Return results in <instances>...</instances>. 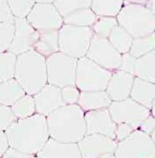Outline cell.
Segmentation results:
<instances>
[{"label": "cell", "instance_id": "obj_16", "mask_svg": "<svg viewBox=\"0 0 155 158\" xmlns=\"http://www.w3.org/2000/svg\"><path fill=\"white\" fill-rule=\"evenodd\" d=\"M135 76L122 69L112 72V76L106 87V92L112 101L123 100L131 95Z\"/></svg>", "mask_w": 155, "mask_h": 158}, {"label": "cell", "instance_id": "obj_30", "mask_svg": "<svg viewBox=\"0 0 155 158\" xmlns=\"http://www.w3.org/2000/svg\"><path fill=\"white\" fill-rule=\"evenodd\" d=\"M92 0H55L54 5L61 14V16H67L68 14L82 8L91 7Z\"/></svg>", "mask_w": 155, "mask_h": 158}, {"label": "cell", "instance_id": "obj_37", "mask_svg": "<svg viewBox=\"0 0 155 158\" xmlns=\"http://www.w3.org/2000/svg\"><path fill=\"white\" fill-rule=\"evenodd\" d=\"M14 21V16L6 0H0V22Z\"/></svg>", "mask_w": 155, "mask_h": 158}, {"label": "cell", "instance_id": "obj_10", "mask_svg": "<svg viewBox=\"0 0 155 158\" xmlns=\"http://www.w3.org/2000/svg\"><path fill=\"white\" fill-rule=\"evenodd\" d=\"M85 56L112 72L119 69L122 63V54L110 43L108 38L95 35Z\"/></svg>", "mask_w": 155, "mask_h": 158}, {"label": "cell", "instance_id": "obj_28", "mask_svg": "<svg viewBox=\"0 0 155 158\" xmlns=\"http://www.w3.org/2000/svg\"><path fill=\"white\" fill-rule=\"evenodd\" d=\"M16 55L10 51L0 53V83L15 77Z\"/></svg>", "mask_w": 155, "mask_h": 158}, {"label": "cell", "instance_id": "obj_33", "mask_svg": "<svg viewBox=\"0 0 155 158\" xmlns=\"http://www.w3.org/2000/svg\"><path fill=\"white\" fill-rule=\"evenodd\" d=\"M16 120L11 106L0 104V131H6Z\"/></svg>", "mask_w": 155, "mask_h": 158}, {"label": "cell", "instance_id": "obj_12", "mask_svg": "<svg viewBox=\"0 0 155 158\" xmlns=\"http://www.w3.org/2000/svg\"><path fill=\"white\" fill-rule=\"evenodd\" d=\"M26 18L38 31L59 30L63 25V18L54 3H35Z\"/></svg>", "mask_w": 155, "mask_h": 158}, {"label": "cell", "instance_id": "obj_17", "mask_svg": "<svg viewBox=\"0 0 155 158\" xmlns=\"http://www.w3.org/2000/svg\"><path fill=\"white\" fill-rule=\"evenodd\" d=\"M39 158H81L77 143L63 142L49 137L43 148L37 153Z\"/></svg>", "mask_w": 155, "mask_h": 158}, {"label": "cell", "instance_id": "obj_7", "mask_svg": "<svg viewBox=\"0 0 155 158\" xmlns=\"http://www.w3.org/2000/svg\"><path fill=\"white\" fill-rule=\"evenodd\" d=\"M77 59L61 51L55 52L47 57V83L63 87L75 85Z\"/></svg>", "mask_w": 155, "mask_h": 158}, {"label": "cell", "instance_id": "obj_40", "mask_svg": "<svg viewBox=\"0 0 155 158\" xmlns=\"http://www.w3.org/2000/svg\"><path fill=\"white\" fill-rule=\"evenodd\" d=\"M9 147L7 137L5 131H0V157H3L6 150Z\"/></svg>", "mask_w": 155, "mask_h": 158}, {"label": "cell", "instance_id": "obj_3", "mask_svg": "<svg viewBox=\"0 0 155 158\" xmlns=\"http://www.w3.org/2000/svg\"><path fill=\"white\" fill-rule=\"evenodd\" d=\"M15 79L26 94L34 95L47 84V57L31 49L16 56Z\"/></svg>", "mask_w": 155, "mask_h": 158}, {"label": "cell", "instance_id": "obj_22", "mask_svg": "<svg viewBox=\"0 0 155 158\" xmlns=\"http://www.w3.org/2000/svg\"><path fill=\"white\" fill-rule=\"evenodd\" d=\"M134 75L155 84V49L137 58Z\"/></svg>", "mask_w": 155, "mask_h": 158}, {"label": "cell", "instance_id": "obj_44", "mask_svg": "<svg viewBox=\"0 0 155 158\" xmlns=\"http://www.w3.org/2000/svg\"><path fill=\"white\" fill-rule=\"evenodd\" d=\"M55 0H35V3H54Z\"/></svg>", "mask_w": 155, "mask_h": 158}, {"label": "cell", "instance_id": "obj_34", "mask_svg": "<svg viewBox=\"0 0 155 158\" xmlns=\"http://www.w3.org/2000/svg\"><path fill=\"white\" fill-rule=\"evenodd\" d=\"M80 90L76 87V85H66L61 88V94L63 102L67 105L77 104Z\"/></svg>", "mask_w": 155, "mask_h": 158}, {"label": "cell", "instance_id": "obj_31", "mask_svg": "<svg viewBox=\"0 0 155 158\" xmlns=\"http://www.w3.org/2000/svg\"><path fill=\"white\" fill-rule=\"evenodd\" d=\"M14 17H27L35 0H6Z\"/></svg>", "mask_w": 155, "mask_h": 158}, {"label": "cell", "instance_id": "obj_42", "mask_svg": "<svg viewBox=\"0 0 155 158\" xmlns=\"http://www.w3.org/2000/svg\"><path fill=\"white\" fill-rule=\"evenodd\" d=\"M146 6L151 9V11L155 16V0H149V2L146 4Z\"/></svg>", "mask_w": 155, "mask_h": 158}, {"label": "cell", "instance_id": "obj_18", "mask_svg": "<svg viewBox=\"0 0 155 158\" xmlns=\"http://www.w3.org/2000/svg\"><path fill=\"white\" fill-rule=\"evenodd\" d=\"M111 103L112 99L106 90L81 91L77 102L79 106L84 112L108 108Z\"/></svg>", "mask_w": 155, "mask_h": 158}, {"label": "cell", "instance_id": "obj_4", "mask_svg": "<svg viewBox=\"0 0 155 158\" xmlns=\"http://www.w3.org/2000/svg\"><path fill=\"white\" fill-rule=\"evenodd\" d=\"M116 19L133 38L155 32V16L145 5L124 4Z\"/></svg>", "mask_w": 155, "mask_h": 158}, {"label": "cell", "instance_id": "obj_11", "mask_svg": "<svg viewBox=\"0 0 155 158\" xmlns=\"http://www.w3.org/2000/svg\"><path fill=\"white\" fill-rule=\"evenodd\" d=\"M117 140L100 134L85 135L77 143L83 158L115 157Z\"/></svg>", "mask_w": 155, "mask_h": 158}, {"label": "cell", "instance_id": "obj_21", "mask_svg": "<svg viewBox=\"0 0 155 158\" xmlns=\"http://www.w3.org/2000/svg\"><path fill=\"white\" fill-rule=\"evenodd\" d=\"M25 95V90L15 77L0 83V104L2 105L11 106Z\"/></svg>", "mask_w": 155, "mask_h": 158}, {"label": "cell", "instance_id": "obj_1", "mask_svg": "<svg viewBox=\"0 0 155 158\" xmlns=\"http://www.w3.org/2000/svg\"><path fill=\"white\" fill-rule=\"evenodd\" d=\"M5 133L9 146L35 156L50 137L47 116L37 113L17 119Z\"/></svg>", "mask_w": 155, "mask_h": 158}, {"label": "cell", "instance_id": "obj_29", "mask_svg": "<svg viewBox=\"0 0 155 158\" xmlns=\"http://www.w3.org/2000/svg\"><path fill=\"white\" fill-rule=\"evenodd\" d=\"M117 25L116 16H97L96 21L91 27L93 35L108 38L109 35Z\"/></svg>", "mask_w": 155, "mask_h": 158}, {"label": "cell", "instance_id": "obj_6", "mask_svg": "<svg viewBox=\"0 0 155 158\" xmlns=\"http://www.w3.org/2000/svg\"><path fill=\"white\" fill-rule=\"evenodd\" d=\"M112 71L104 68L87 56L77 59L75 85L80 91L105 90Z\"/></svg>", "mask_w": 155, "mask_h": 158}, {"label": "cell", "instance_id": "obj_25", "mask_svg": "<svg viewBox=\"0 0 155 158\" xmlns=\"http://www.w3.org/2000/svg\"><path fill=\"white\" fill-rule=\"evenodd\" d=\"M124 5V0H92L91 8L97 16H116Z\"/></svg>", "mask_w": 155, "mask_h": 158}, {"label": "cell", "instance_id": "obj_8", "mask_svg": "<svg viewBox=\"0 0 155 158\" xmlns=\"http://www.w3.org/2000/svg\"><path fill=\"white\" fill-rule=\"evenodd\" d=\"M114 156L117 158H155V144L149 134L137 128L118 142Z\"/></svg>", "mask_w": 155, "mask_h": 158}, {"label": "cell", "instance_id": "obj_38", "mask_svg": "<svg viewBox=\"0 0 155 158\" xmlns=\"http://www.w3.org/2000/svg\"><path fill=\"white\" fill-rule=\"evenodd\" d=\"M4 158H33L35 157V156L33 155H30V154H27V153H24L16 148H14V147H11L9 146L4 156H3Z\"/></svg>", "mask_w": 155, "mask_h": 158}, {"label": "cell", "instance_id": "obj_35", "mask_svg": "<svg viewBox=\"0 0 155 158\" xmlns=\"http://www.w3.org/2000/svg\"><path fill=\"white\" fill-rule=\"evenodd\" d=\"M136 60H137V58L133 56L130 53L123 54L122 55V63H121V66L119 69H122V70H124L126 72H129V73L134 75Z\"/></svg>", "mask_w": 155, "mask_h": 158}, {"label": "cell", "instance_id": "obj_13", "mask_svg": "<svg viewBox=\"0 0 155 158\" xmlns=\"http://www.w3.org/2000/svg\"><path fill=\"white\" fill-rule=\"evenodd\" d=\"M14 35L8 51L20 55L34 48L37 30L35 29L26 17H14Z\"/></svg>", "mask_w": 155, "mask_h": 158}, {"label": "cell", "instance_id": "obj_43", "mask_svg": "<svg viewBox=\"0 0 155 158\" xmlns=\"http://www.w3.org/2000/svg\"><path fill=\"white\" fill-rule=\"evenodd\" d=\"M151 114H152V115H153L155 117V99L153 105H152V107H151Z\"/></svg>", "mask_w": 155, "mask_h": 158}, {"label": "cell", "instance_id": "obj_20", "mask_svg": "<svg viewBox=\"0 0 155 158\" xmlns=\"http://www.w3.org/2000/svg\"><path fill=\"white\" fill-rule=\"evenodd\" d=\"M59 33L58 30H37L36 40L33 49L47 57L59 51Z\"/></svg>", "mask_w": 155, "mask_h": 158}, {"label": "cell", "instance_id": "obj_36", "mask_svg": "<svg viewBox=\"0 0 155 158\" xmlns=\"http://www.w3.org/2000/svg\"><path fill=\"white\" fill-rule=\"evenodd\" d=\"M133 130L134 128L128 124H125V123L117 124L116 130H115V139L117 140V142L124 140L133 133Z\"/></svg>", "mask_w": 155, "mask_h": 158}, {"label": "cell", "instance_id": "obj_9", "mask_svg": "<svg viewBox=\"0 0 155 158\" xmlns=\"http://www.w3.org/2000/svg\"><path fill=\"white\" fill-rule=\"evenodd\" d=\"M108 110L116 124L125 123L134 129L139 128L141 122L151 114V109L143 106L130 96L123 100L112 101Z\"/></svg>", "mask_w": 155, "mask_h": 158}, {"label": "cell", "instance_id": "obj_26", "mask_svg": "<svg viewBox=\"0 0 155 158\" xmlns=\"http://www.w3.org/2000/svg\"><path fill=\"white\" fill-rule=\"evenodd\" d=\"M155 49V32L133 38L132 47L129 53L135 58L145 56Z\"/></svg>", "mask_w": 155, "mask_h": 158}, {"label": "cell", "instance_id": "obj_14", "mask_svg": "<svg viewBox=\"0 0 155 158\" xmlns=\"http://www.w3.org/2000/svg\"><path fill=\"white\" fill-rule=\"evenodd\" d=\"M86 135L100 134L115 139L117 124L112 120L108 108L86 111L84 113Z\"/></svg>", "mask_w": 155, "mask_h": 158}, {"label": "cell", "instance_id": "obj_15", "mask_svg": "<svg viewBox=\"0 0 155 158\" xmlns=\"http://www.w3.org/2000/svg\"><path fill=\"white\" fill-rule=\"evenodd\" d=\"M34 96L35 112L47 116L54 111L65 105L61 94V87L47 83Z\"/></svg>", "mask_w": 155, "mask_h": 158}, {"label": "cell", "instance_id": "obj_24", "mask_svg": "<svg viewBox=\"0 0 155 158\" xmlns=\"http://www.w3.org/2000/svg\"><path fill=\"white\" fill-rule=\"evenodd\" d=\"M108 40L116 48V50L123 55L125 53H129L133 37L124 27L117 25L109 35Z\"/></svg>", "mask_w": 155, "mask_h": 158}, {"label": "cell", "instance_id": "obj_23", "mask_svg": "<svg viewBox=\"0 0 155 158\" xmlns=\"http://www.w3.org/2000/svg\"><path fill=\"white\" fill-rule=\"evenodd\" d=\"M63 24L77 27H92L97 19V15L91 7L75 10L67 16H63Z\"/></svg>", "mask_w": 155, "mask_h": 158}, {"label": "cell", "instance_id": "obj_5", "mask_svg": "<svg viewBox=\"0 0 155 158\" xmlns=\"http://www.w3.org/2000/svg\"><path fill=\"white\" fill-rule=\"evenodd\" d=\"M59 51L76 59L86 56L93 36L91 27L63 24L58 30Z\"/></svg>", "mask_w": 155, "mask_h": 158}, {"label": "cell", "instance_id": "obj_32", "mask_svg": "<svg viewBox=\"0 0 155 158\" xmlns=\"http://www.w3.org/2000/svg\"><path fill=\"white\" fill-rule=\"evenodd\" d=\"M14 21L0 22V53L8 51L14 35Z\"/></svg>", "mask_w": 155, "mask_h": 158}, {"label": "cell", "instance_id": "obj_45", "mask_svg": "<svg viewBox=\"0 0 155 158\" xmlns=\"http://www.w3.org/2000/svg\"><path fill=\"white\" fill-rule=\"evenodd\" d=\"M150 135H151V137H152V139H153V143H154V144H155V129L153 130V132Z\"/></svg>", "mask_w": 155, "mask_h": 158}, {"label": "cell", "instance_id": "obj_2", "mask_svg": "<svg viewBox=\"0 0 155 158\" xmlns=\"http://www.w3.org/2000/svg\"><path fill=\"white\" fill-rule=\"evenodd\" d=\"M84 113L78 104H65L48 114L47 122L50 137L63 142H79L86 135Z\"/></svg>", "mask_w": 155, "mask_h": 158}, {"label": "cell", "instance_id": "obj_19", "mask_svg": "<svg viewBox=\"0 0 155 158\" xmlns=\"http://www.w3.org/2000/svg\"><path fill=\"white\" fill-rule=\"evenodd\" d=\"M130 97L143 106L151 109L155 99V84L135 77Z\"/></svg>", "mask_w": 155, "mask_h": 158}, {"label": "cell", "instance_id": "obj_39", "mask_svg": "<svg viewBox=\"0 0 155 158\" xmlns=\"http://www.w3.org/2000/svg\"><path fill=\"white\" fill-rule=\"evenodd\" d=\"M139 129H141V131H143V132H145V133H147V134H149V135H151V134L153 132V130L155 129L154 116L152 115V114H151L147 118H145V119L141 122V124L140 125Z\"/></svg>", "mask_w": 155, "mask_h": 158}, {"label": "cell", "instance_id": "obj_27", "mask_svg": "<svg viewBox=\"0 0 155 158\" xmlns=\"http://www.w3.org/2000/svg\"><path fill=\"white\" fill-rule=\"evenodd\" d=\"M11 109L17 119L31 116L36 113L34 96L28 94L23 95L11 106Z\"/></svg>", "mask_w": 155, "mask_h": 158}, {"label": "cell", "instance_id": "obj_41", "mask_svg": "<svg viewBox=\"0 0 155 158\" xmlns=\"http://www.w3.org/2000/svg\"><path fill=\"white\" fill-rule=\"evenodd\" d=\"M124 4H141L145 5L149 2V0H124Z\"/></svg>", "mask_w": 155, "mask_h": 158}]
</instances>
